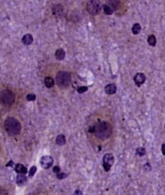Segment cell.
Instances as JSON below:
<instances>
[{"label": "cell", "mask_w": 165, "mask_h": 195, "mask_svg": "<svg viewBox=\"0 0 165 195\" xmlns=\"http://www.w3.org/2000/svg\"><path fill=\"white\" fill-rule=\"evenodd\" d=\"M94 126V134L100 139H107L112 134V126L107 121H101Z\"/></svg>", "instance_id": "obj_1"}, {"label": "cell", "mask_w": 165, "mask_h": 195, "mask_svg": "<svg viewBox=\"0 0 165 195\" xmlns=\"http://www.w3.org/2000/svg\"><path fill=\"white\" fill-rule=\"evenodd\" d=\"M4 129L9 136H17L21 131V125L17 119L14 117H9L4 121Z\"/></svg>", "instance_id": "obj_2"}, {"label": "cell", "mask_w": 165, "mask_h": 195, "mask_svg": "<svg viewBox=\"0 0 165 195\" xmlns=\"http://www.w3.org/2000/svg\"><path fill=\"white\" fill-rule=\"evenodd\" d=\"M15 100L14 93L9 89H3L0 92V102L5 106H11Z\"/></svg>", "instance_id": "obj_3"}, {"label": "cell", "mask_w": 165, "mask_h": 195, "mask_svg": "<svg viewBox=\"0 0 165 195\" xmlns=\"http://www.w3.org/2000/svg\"><path fill=\"white\" fill-rule=\"evenodd\" d=\"M56 81L62 88H68L71 83V75L67 71H59L56 76Z\"/></svg>", "instance_id": "obj_4"}, {"label": "cell", "mask_w": 165, "mask_h": 195, "mask_svg": "<svg viewBox=\"0 0 165 195\" xmlns=\"http://www.w3.org/2000/svg\"><path fill=\"white\" fill-rule=\"evenodd\" d=\"M102 9V4L99 0H90L87 4V12L92 15H96Z\"/></svg>", "instance_id": "obj_5"}, {"label": "cell", "mask_w": 165, "mask_h": 195, "mask_svg": "<svg viewBox=\"0 0 165 195\" xmlns=\"http://www.w3.org/2000/svg\"><path fill=\"white\" fill-rule=\"evenodd\" d=\"M103 168L106 171H108L114 162V157L111 154H106L103 156Z\"/></svg>", "instance_id": "obj_6"}, {"label": "cell", "mask_w": 165, "mask_h": 195, "mask_svg": "<svg viewBox=\"0 0 165 195\" xmlns=\"http://www.w3.org/2000/svg\"><path fill=\"white\" fill-rule=\"evenodd\" d=\"M52 163H53V159L51 156H48V155H45L43 157H42L40 160V164H41L42 167L44 169L50 168L52 166Z\"/></svg>", "instance_id": "obj_7"}, {"label": "cell", "mask_w": 165, "mask_h": 195, "mask_svg": "<svg viewBox=\"0 0 165 195\" xmlns=\"http://www.w3.org/2000/svg\"><path fill=\"white\" fill-rule=\"evenodd\" d=\"M134 81L136 86L140 87L146 81V76L143 73H137L134 77Z\"/></svg>", "instance_id": "obj_8"}, {"label": "cell", "mask_w": 165, "mask_h": 195, "mask_svg": "<svg viewBox=\"0 0 165 195\" xmlns=\"http://www.w3.org/2000/svg\"><path fill=\"white\" fill-rule=\"evenodd\" d=\"M106 4L109 6L113 11H115L116 9H118L120 6V1L119 0H107Z\"/></svg>", "instance_id": "obj_9"}, {"label": "cell", "mask_w": 165, "mask_h": 195, "mask_svg": "<svg viewBox=\"0 0 165 195\" xmlns=\"http://www.w3.org/2000/svg\"><path fill=\"white\" fill-rule=\"evenodd\" d=\"M22 43L23 44L26 45H31L32 43H33V36L31 34H26L25 36H23L22 37Z\"/></svg>", "instance_id": "obj_10"}, {"label": "cell", "mask_w": 165, "mask_h": 195, "mask_svg": "<svg viewBox=\"0 0 165 195\" xmlns=\"http://www.w3.org/2000/svg\"><path fill=\"white\" fill-rule=\"evenodd\" d=\"M52 13L54 15L56 16H61L64 13V9H63V7L59 5V4H57L55 6L52 7Z\"/></svg>", "instance_id": "obj_11"}, {"label": "cell", "mask_w": 165, "mask_h": 195, "mask_svg": "<svg viewBox=\"0 0 165 195\" xmlns=\"http://www.w3.org/2000/svg\"><path fill=\"white\" fill-rule=\"evenodd\" d=\"M116 90H117V88L114 84H108L105 87V92L106 93L109 94V95H112V94H114L116 93Z\"/></svg>", "instance_id": "obj_12"}, {"label": "cell", "mask_w": 165, "mask_h": 195, "mask_svg": "<svg viewBox=\"0 0 165 195\" xmlns=\"http://www.w3.org/2000/svg\"><path fill=\"white\" fill-rule=\"evenodd\" d=\"M15 171L19 173V174H26L27 172V170H26V166H24L23 165L21 164H18L15 166Z\"/></svg>", "instance_id": "obj_13"}, {"label": "cell", "mask_w": 165, "mask_h": 195, "mask_svg": "<svg viewBox=\"0 0 165 195\" xmlns=\"http://www.w3.org/2000/svg\"><path fill=\"white\" fill-rule=\"evenodd\" d=\"M64 56H65V52H64L62 48L58 49V50L55 52V57H56V59L59 60H62L64 58Z\"/></svg>", "instance_id": "obj_14"}, {"label": "cell", "mask_w": 165, "mask_h": 195, "mask_svg": "<svg viewBox=\"0 0 165 195\" xmlns=\"http://www.w3.org/2000/svg\"><path fill=\"white\" fill-rule=\"evenodd\" d=\"M16 182L19 185H23L26 182V177H25V174H20L16 177Z\"/></svg>", "instance_id": "obj_15"}, {"label": "cell", "mask_w": 165, "mask_h": 195, "mask_svg": "<svg viewBox=\"0 0 165 195\" xmlns=\"http://www.w3.org/2000/svg\"><path fill=\"white\" fill-rule=\"evenodd\" d=\"M44 82H45V85H46V87H47L48 88H51L53 87V85H54V81H53L52 77H49V76H48V77L45 78Z\"/></svg>", "instance_id": "obj_16"}, {"label": "cell", "mask_w": 165, "mask_h": 195, "mask_svg": "<svg viewBox=\"0 0 165 195\" xmlns=\"http://www.w3.org/2000/svg\"><path fill=\"white\" fill-rule=\"evenodd\" d=\"M66 142V139H65V137H64V135H63V134H60V135H59L58 137H57V138H56V143L58 144V145H64V143Z\"/></svg>", "instance_id": "obj_17"}, {"label": "cell", "mask_w": 165, "mask_h": 195, "mask_svg": "<svg viewBox=\"0 0 165 195\" xmlns=\"http://www.w3.org/2000/svg\"><path fill=\"white\" fill-rule=\"evenodd\" d=\"M141 25H140V24H138V23L135 24V25L132 27V29H131L132 33L135 34V35L138 34L140 32H141Z\"/></svg>", "instance_id": "obj_18"}, {"label": "cell", "mask_w": 165, "mask_h": 195, "mask_svg": "<svg viewBox=\"0 0 165 195\" xmlns=\"http://www.w3.org/2000/svg\"><path fill=\"white\" fill-rule=\"evenodd\" d=\"M148 43L149 45H151V46H155L157 43V39H156V36L154 35H151L148 36Z\"/></svg>", "instance_id": "obj_19"}, {"label": "cell", "mask_w": 165, "mask_h": 195, "mask_svg": "<svg viewBox=\"0 0 165 195\" xmlns=\"http://www.w3.org/2000/svg\"><path fill=\"white\" fill-rule=\"evenodd\" d=\"M103 12H104L105 15H112V14H113L114 11H113V9H111L109 6H108V5L105 4L104 5H103Z\"/></svg>", "instance_id": "obj_20"}, {"label": "cell", "mask_w": 165, "mask_h": 195, "mask_svg": "<svg viewBox=\"0 0 165 195\" xmlns=\"http://www.w3.org/2000/svg\"><path fill=\"white\" fill-rule=\"evenodd\" d=\"M146 154V149L142 147H140V148H137L136 149V154L139 155V156H143L145 155Z\"/></svg>", "instance_id": "obj_21"}, {"label": "cell", "mask_w": 165, "mask_h": 195, "mask_svg": "<svg viewBox=\"0 0 165 195\" xmlns=\"http://www.w3.org/2000/svg\"><path fill=\"white\" fill-rule=\"evenodd\" d=\"M26 100L27 101H34L36 100V95L33 93H30L26 96Z\"/></svg>", "instance_id": "obj_22"}, {"label": "cell", "mask_w": 165, "mask_h": 195, "mask_svg": "<svg viewBox=\"0 0 165 195\" xmlns=\"http://www.w3.org/2000/svg\"><path fill=\"white\" fill-rule=\"evenodd\" d=\"M36 171V166H32L31 170H30V172H29V176L30 177H33L35 175Z\"/></svg>", "instance_id": "obj_23"}, {"label": "cell", "mask_w": 165, "mask_h": 195, "mask_svg": "<svg viewBox=\"0 0 165 195\" xmlns=\"http://www.w3.org/2000/svg\"><path fill=\"white\" fill-rule=\"evenodd\" d=\"M87 87H80L77 89V92H78L79 93H85V92H87Z\"/></svg>", "instance_id": "obj_24"}, {"label": "cell", "mask_w": 165, "mask_h": 195, "mask_svg": "<svg viewBox=\"0 0 165 195\" xmlns=\"http://www.w3.org/2000/svg\"><path fill=\"white\" fill-rule=\"evenodd\" d=\"M66 177H67V174H64V173H58V174H57V178L59 179V180L64 179V178H65Z\"/></svg>", "instance_id": "obj_25"}, {"label": "cell", "mask_w": 165, "mask_h": 195, "mask_svg": "<svg viewBox=\"0 0 165 195\" xmlns=\"http://www.w3.org/2000/svg\"><path fill=\"white\" fill-rule=\"evenodd\" d=\"M59 171H60V168H59V166H54V167H53V172L59 173Z\"/></svg>", "instance_id": "obj_26"}, {"label": "cell", "mask_w": 165, "mask_h": 195, "mask_svg": "<svg viewBox=\"0 0 165 195\" xmlns=\"http://www.w3.org/2000/svg\"><path fill=\"white\" fill-rule=\"evenodd\" d=\"M0 195H8V194L4 189H0Z\"/></svg>", "instance_id": "obj_27"}, {"label": "cell", "mask_w": 165, "mask_h": 195, "mask_svg": "<svg viewBox=\"0 0 165 195\" xmlns=\"http://www.w3.org/2000/svg\"><path fill=\"white\" fill-rule=\"evenodd\" d=\"M144 168L146 169L147 170H151V166H150V165H149L148 163H147V164H146V165L144 166Z\"/></svg>", "instance_id": "obj_28"}, {"label": "cell", "mask_w": 165, "mask_h": 195, "mask_svg": "<svg viewBox=\"0 0 165 195\" xmlns=\"http://www.w3.org/2000/svg\"><path fill=\"white\" fill-rule=\"evenodd\" d=\"M74 195H83V194H82V192L80 190H76Z\"/></svg>", "instance_id": "obj_29"}, {"label": "cell", "mask_w": 165, "mask_h": 195, "mask_svg": "<svg viewBox=\"0 0 165 195\" xmlns=\"http://www.w3.org/2000/svg\"><path fill=\"white\" fill-rule=\"evenodd\" d=\"M162 153H163V154H164V155H165V144L164 143L162 145Z\"/></svg>", "instance_id": "obj_30"}, {"label": "cell", "mask_w": 165, "mask_h": 195, "mask_svg": "<svg viewBox=\"0 0 165 195\" xmlns=\"http://www.w3.org/2000/svg\"><path fill=\"white\" fill-rule=\"evenodd\" d=\"M9 164H8V165H7V166H12V165H13V162H12V161H10V162H9Z\"/></svg>", "instance_id": "obj_31"}, {"label": "cell", "mask_w": 165, "mask_h": 195, "mask_svg": "<svg viewBox=\"0 0 165 195\" xmlns=\"http://www.w3.org/2000/svg\"><path fill=\"white\" fill-rule=\"evenodd\" d=\"M164 126H165V125H164Z\"/></svg>", "instance_id": "obj_32"}]
</instances>
